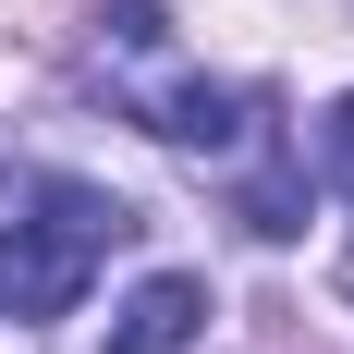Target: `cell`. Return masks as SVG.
<instances>
[{"label": "cell", "mask_w": 354, "mask_h": 354, "mask_svg": "<svg viewBox=\"0 0 354 354\" xmlns=\"http://www.w3.org/2000/svg\"><path fill=\"white\" fill-rule=\"evenodd\" d=\"M122 232H135L122 196H98V183H37V220L0 232V318H73L86 269H98Z\"/></svg>", "instance_id": "1"}, {"label": "cell", "mask_w": 354, "mask_h": 354, "mask_svg": "<svg viewBox=\"0 0 354 354\" xmlns=\"http://www.w3.org/2000/svg\"><path fill=\"white\" fill-rule=\"evenodd\" d=\"M208 342V281L196 269H159L110 306V354H196Z\"/></svg>", "instance_id": "2"}, {"label": "cell", "mask_w": 354, "mask_h": 354, "mask_svg": "<svg viewBox=\"0 0 354 354\" xmlns=\"http://www.w3.org/2000/svg\"><path fill=\"white\" fill-rule=\"evenodd\" d=\"M318 171L354 196V98H330V110H318Z\"/></svg>", "instance_id": "3"}, {"label": "cell", "mask_w": 354, "mask_h": 354, "mask_svg": "<svg viewBox=\"0 0 354 354\" xmlns=\"http://www.w3.org/2000/svg\"><path fill=\"white\" fill-rule=\"evenodd\" d=\"M342 293H354V257H342Z\"/></svg>", "instance_id": "4"}]
</instances>
